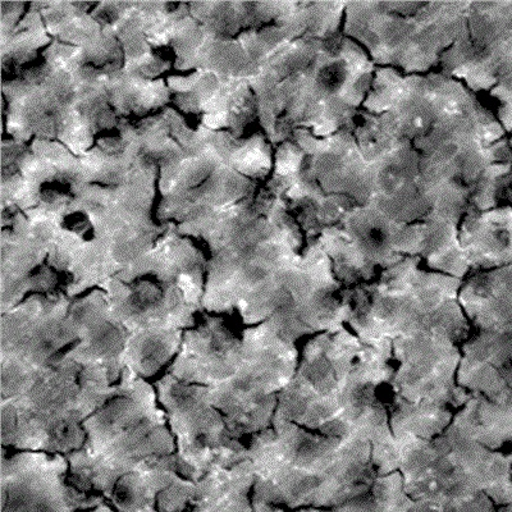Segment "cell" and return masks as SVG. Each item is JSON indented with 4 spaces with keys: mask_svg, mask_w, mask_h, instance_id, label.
Wrapping results in <instances>:
<instances>
[{
    "mask_svg": "<svg viewBox=\"0 0 512 512\" xmlns=\"http://www.w3.org/2000/svg\"><path fill=\"white\" fill-rule=\"evenodd\" d=\"M392 376V342L367 345L347 327L320 333L300 351L274 422L369 443L378 477L396 472L399 442L388 414Z\"/></svg>",
    "mask_w": 512,
    "mask_h": 512,
    "instance_id": "1",
    "label": "cell"
},
{
    "mask_svg": "<svg viewBox=\"0 0 512 512\" xmlns=\"http://www.w3.org/2000/svg\"><path fill=\"white\" fill-rule=\"evenodd\" d=\"M254 512L333 510L368 492L378 478L369 443L274 422L248 442Z\"/></svg>",
    "mask_w": 512,
    "mask_h": 512,
    "instance_id": "2",
    "label": "cell"
},
{
    "mask_svg": "<svg viewBox=\"0 0 512 512\" xmlns=\"http://www.w3.org/2000/svg\"><path fill=\"white\" fill-rule=\"evenodd\" d=\"M287 26L290 38L269 84L280 134L308 132L323 139L352 126L372 89L376 64L344 32L305 34Z\"/></svg>",
    "mask_w": 512,
    "mask_h": 512,
    "instance_id": "3",
    "label": "cell"
},
{
    "mask_svg": "<svg viewBox=\"0 0 512 512\" xmlns=\"http://www.w3.org/2000/svg\"><path fill=\"white\" fill-rule=\"evenodd\" d=\"M422 260L408 258L379 274L373 281L347 287L350 305L347 328L364 344L427 331H447L463 344L472 328L459 303L464 280L422 268Z\"/></svg>",
    "mask_w": 512,
    "mask_h": 512,
    "instance_id": "4",
    "label": "cell"
},
{
    "mask_svg": "<svg viewBox=\"0 0 512 512\" xmlns=\"http://www.w3.org/2000/svg\"><path fill=\"white\" fill-rule=\"evenodd\" d=\"M108 369L59 358L26 395L0 402L4 450L68 456L85 445L84 423L116 390Z\"/></svg>",
    "mask_w": 512,
    "mask_h": 512,
    "instance_id": "5",
    "label": "cell"
},
{
    "mask_svg": "<svg viewBox=\"0 0 512 512\" xmlns=\"http://www.w3.org/2000/svg\"><path fill=\"white\" fill-rule=\"evenodd\" d=\"M399 442L396 472L418 512H446L487 495L495 505L511 502L512 452L480 445L452 425L433 440Z\"/></svg>",
    "mask_w": 512,
    "mask_h": 512,
    "instance_id": "6",
    "label": "cell"
},
{
    "mask_svg": "<svg viewBox=\"0 0 512 512\" xmlns=\"http://www.w3.org/2000/svg\"><path fill=\"white\" fill-rule=\"evenodd\" d=\"M461 346L459 338L440 329L392 341L388 414L396 441L441 436L472 399L457 383Z\"/></svg>",
    "mask_w": 512,
    "mask_h": 512,
    "instance_id": "7",
    "label": "cell"
},
{
    "mask_svg": "<svg viewBox=\"0 0 512 512\" xmlns=\"http://www.w3.org/2000/svg\"><path fill=\"white\" fill-rule=\"evenodd\" d=\"M469 3H347L342 32L376 66L404 75H425L463 29Z\"/></svg>",
    "mask_w": 512,
    "mask_h": 512,
    "instance_id": "8",
    "label": "cell"
},
{
    "mask_svg": "<svg viewBox=\"0 0 512 512\" xmlns=\"http://www.w3.org/2000/svg\"><path fill=\"white\" fill-rule=\"evenodd\" d=\"M100 288L113 319L130 333L185 332L203 310L205 281L196 258H141Z\"/></svg>",
    "mask_w": 512,
    "mask_h": 512,
    "instance_id": "9",
    "label": "cell"
},
{
    "mask_svg": "<svg viewBox=\"0 0 512 512\" xmlns=\"http://www.w3.org/2000/svg\"><path fill=\"white\" fill-rule=\"evenodd\" d=\"M242 338L244 358L239 369L208 392L233 434L248 443L272 427L278 399L295 376L300 351L269 320L245 327Z\"/></svg>",
    "mask_w": 512,
    "mask_h": 512,
    "instance_id": "10",
    "label": "cell"
},
{
    "mask_svg": "<svg viewBox=\"0 0 512 512\" xmlns=\"http://www.w3.org/2000/svg\"><path fill=\"white\" fill-rule=\"evenodd\" d=\"M66 294L31 295L2 313L0 367L2 401L26 395L53 364L76 344Z\"/></svg>",
    "mask_w": 512,
    "mask_h": 512,
    "instance_id": "11",
    "label": "cell"
},
{
    "mask_svg": "<svg viewBox=\"0 0 512 512\" xmlns=\"http://www.w3.org/2000/svg\"><path fill=\"white\" fill-rule=\"evenodd\" d=\"M154 387L175 438L181 477L200 480L248 459V443L233 434L210 401L208 387L178 381L169 373Z\"/></svg>",
    "mask_w": 512,
    "mask_h": 512,
    "instance_id": "12",
    "label": "cell"
},
{
    "mask_svg": "<svg viewBox=\"0 0 512 512\" xmlns=\"http://www.w3.org/2000/svg\"><path fill=\"white\" fill-rule=\"evenodd\" d=\"M67 482L77 498L80 512L107 502L121 479L157 469L178 470L175 438L169 431L166 413L122 434L98 456L79 451L67 456Z\"/></svg>",
    "mask_w": 512,
    "mask_h": 512,
    "instance_id": "13",
    "label": "cell"
},
{
    "mask_svg": "<svg viewBox=\"0 0 512 512\" xmlns=\"http://www.w3.org/2000/svg\"><path fill=\"white\" fill-rule=\"evenodd\" d=\"M440 67L475 94L512 84V2L469 3Z\"/></svg>",
    "mask_w": 512,
    "mask_h": 512,
    "instance_id": "14",
    "label": "cell"
},
{
    "mask_svg": "<svg viewBox=\"0 0 512 512\" xmlns=\"http://www.w3.org/2000/svg\"><path fill=\"white\" fill-rule=\"evenodd\" d=\"M68 469L64 455L3 448L2 512H79Z\"/></svg>",
    "mask_w": 512,
    "mask_h": 512,
    "instance_id": "15",
    "label": "cell"
},
{
    "mask_svg": "<svg viewBox=\"0 0 512 512\" xmlns=\"http://www.w3.org/2000/svg\"><path fill=\"white\" fill-rule=\"evenodd\" d=\"M244 358L242 329L222 314H204L187 329L180 352L167 369L178 381L213 388L230 379Z\"/></svg>",
    "mask_w": 512,
    "mask_h": 512,
    "instance_id": "16",
    "label": "cell"
},
{
    "mask_svg": "<svg viewBox=\"0 0 512 512\" xmlns=\"http://www.w3.org/2000/svg\"><path fill=\"white\" fill-rule=\"evenodd\" d=\"M68 322L76 344L61 358L75 361L84 367H102L120 381L123 370V351L130 332L113 319L107 295L102 288L72 299Z\"/></svg>",
    "mask_w": 512,
    "mask_h": 512,
    "instance_id": "17",
    "label": "cell"
},
{
    "mask_svg": "<svg viewBox=\"0 0 512 512\" xmlns=\"http://www.w3.org/2000/svg\"><path fill=\"white\" fill-rule=\"evenodd\" d=\"M255 473L249 459L190 480L181 475L157 498V512H254Z\"/></svg>",
    "mask_w": 512,
    "mask_h": 512,
    "instance_id": "18",
    "label": "cell"
},
{
    "mask_svg": "<svg viewBox=\"0 0 512 512\" xmlns=\"http://www.w3.org/2000/svg\"><path fill=\"white\" fill-rule=\"evenodd\" d=\"M162 414L154 384L125 369L112 396L84 423L86 440L79 452L98 456L122 434Z\"/></svg>",
    "mask_w": 512,
    "mask_h": 512,
    "instance_id": "19",
    "label": "cell"
},
{
    "mask_svg": "<svg viewBox=\"0 0 512 512\" xmlns=\"http://www.w3.org/2000/svg\"><path fill=\"white\" fill-rule=\"evenodd\" d=\"M459 303L474 335L512 338V264L470 273Z\"/></svg>",
    "mask_w": 512,
    "mask_h": 512,
    "instance_id": "20",
    "label": "cell"
},
{
    "mask_svg": "<svg viewBox=\"0 0 512 512\" xmlns=\"http://www.w3.org/2000/svg\"><path fill=\"white\" fill-rule=\"evenodd\" d=\"M459 240L470 273L512 264V208L473 210L460 224Z\"/></svg>",
    "mask_w": 512,
    "mask_h": 512,
    "instance_id": "21",
    "label": "cell"
},
{
    "mask_svg": "<svg viewBox=\"0 0 512 512\" xmlns=\"http://www.w3.org/2000/svg\"><path fill=\"white\" fill-rule=\"evenodd\" d=\"M184 333V331L130 333L123 351V367L146 381L158 376L163 369H168L175 361L184 340Z\"/></svg>",
    "mask_w": 512,
    "mask_h": 512,
    "instance_id": "22",
    "label": "cell"
},
{
    "mask_svg": "<svg viewBox=\"0 0 512 512\" xmlns=\"http://www.w3.org/2000/svg\"><path fill=\"white\" fill-rule=\"evenodd\" d=\"M331 512H418L405 492L400 472L378 477L364 495L354 498Z\"/></svg>",
    "mask_w": 512,
    "mask_h": 512,
    "instance_id": "23",
    "label": "cell"
},
{
    "mask_svg": "<svg viewBox=\"0 0 512 512\" xmlns=\"http://www.w3.org/2000/svg\"><path fill=\"white\" fill-rule=\"evenodd\" d=\"M491 94L500 102L497 120L504 127L505 132L511 134L509 143L512 149V84L498 85Z\"/></svg>",
    "mask_w": 512,
    "mask_h": 512,
    "instance_id": "24",
    "label": "cell"
},
{
    "mask_svg": "<svg viewBox=\"0 0 512 512\" xmlns=\"http://www.w3.org/2000/svg\"><path fill=\"white\" fill-rule=\"evenodd\" d=\"M81 512H118V511L114 510L113 507H111L107 504H103L98 507H95V509L81 511ZM145 512H157V509H155V507H154V509H150Z\"/></svg>",
    "mask_w": 512,
    "mask_h": 512,
    "instance_id": "25",
    "label": "cell"
},
{
    "mask_svg": "<svg viewBox=\"0 0 512 512\" xmlns=\"http://www.w3.org/2000/svg\"><path fill=\"white\" fill-rule=\"evenodd\" d=\"M496 512H512V502L504 506H498Z\"/></svg>",
    "mask_w": 512,
    "mask_h": 512,
    "instance_id": "26",
    "label": "cell"
},
{
    "mask_svg": "<svg viewBox=\"0 0 512 512\" xmlns=\"http://www.w3.org/2000/svg\"><path fill=\"white\" fill-rule=\"evenodd\" d=\"M292 512H331V510H319V509H303V510H296Z\"/></svg>",
    "mask_w": 512,
    "mask_h": 512,
    "instance_id": "27",
    "label": "cell"
},
{
    "mask_svg": "<svg viewBox=\"0 0 512 512\" xmlns=\"http://www.w3.org/2000/svg\"><path fill=\"white\" fill-rule=\"evenodd\" d=\"M511 502H512V473H511Z\"/></svg>",
    "mask_w": 512,
    "mask_h": 512,
    "instance_id": "28",
    "label": "cell"
}]
</instances>
